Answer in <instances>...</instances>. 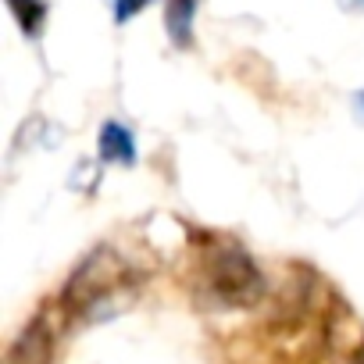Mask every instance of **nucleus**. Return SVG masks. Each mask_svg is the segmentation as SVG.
Listing matches in <instances>:
<instances>
[{"label":"nucleus","mask_w":364,"mask_h":364,"mask_svg":"<svg viewBox=\"0 0 364 364\" xmlns=\"http://www.w3.org/2000/svg\"><path fill=\"white\" fill-rule=\"evenodd\" d=\"M204 286L218 304L250 307L264 296V275L236 243H211L204 250Z\"/></svg>","instance_id":"f257e3e1"},{"label":"nucleus","mask_w":364,"mask_h":364,"mask_svg":"<svg viewBox=\"0 0 364 364\" xmlns=\"http://www.w3.org/2000/svg\"><path fill=\"white\" fill-rule=\"evenodd\" d=\"M125 286H132V272H129V264L114 254V250H107V247H100V250H93L79 268H75V275L68 279V286H65V307L72 311V314H93L100 304H107L118 289H125Z\"/></svg>","instance_id":"f03ea898"},{"label":"nucleus","mask_w":364,"mask_h":364,"mask_svg":"<svg viewBox=\"0 0 364 364\" xmlns=\"http://www.w3.org/2000/svg\"><path fill=\"white\" fill-rule=\"evenodd\" d=\"M50 360V332L43 321H33L8 353V364H47Z\"/></svg>","instance_id":"7ed1b4c3"},{"label":"nucleus","mask_w":364,"mask_h":364,"mask_svg":"<svg viewBox=\"0 0 364 364\" xmlns=\"http://www.w3.org/2000/svg\"><path fill=\"white\" fill-rule=\"evenodd\" d=\"M100 157L107 164H132L136 161V143H132V132L122 125V122H107L100 129Z\"/></svg>","instance_id":"20e7f679"},{"label":"nucleus","mask_w":364,"mask_h":364,"mask_svg":"<svg viewBox=\"0 0 364 364\" xmlns=\"http://www.w3.org/2000/svg\"><path fill=\"white\" fill-rule=\"evenodd\" d=\"M193 15H197V0H168L164 26H168V36L178 47H186L193 40Z\"/></svg>","instance_id":"39448f33"},{"label":"nucleus","mask_w":364,"mask_h":364,"mask_svg":"<svg viewBox=\"0 0 364 364\" xmlns=\"http://www.w3.org/2000/svg\"><path fill=\"white\" fill-rule=\"evenodd\" d=\"M8 8H11L18 29L29 40H36L43 33V22H47V4H43V0H8Z\"/></svg>","instance_id":"423d86ee"},{"label":"nucleus","mask_w":364,"mask_h":364,"mask_svg":"<svg viewBox=\"0 0 364 364\" xmlns=\"http://www.w3.org/2000/svg\"><path fill=\"white\" fill-rule=\"evenodd\" d=\"M146 4H150V0H114V22L122 26V22L136 18V15H139Z\"/></svg>","instance_id":"0eeeda50"},{"label":"nucleus","mask_w":364,"mask_h":364,"mask_svg":"<svg viewBox=\"0 0 364 364\" xmlns=\"http://www.w3.org/2000/svg\"><path fill=\"white\" fill-rule=\"evenodd\" d=\"M343 8H350V11H364V0H339Z\"/></svg>","instance_id":"6e6552de"}]
</instances>
